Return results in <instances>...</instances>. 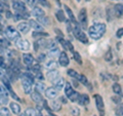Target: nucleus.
<instances>
[{
	"label": "nucleus",
	"instance_id": "nucleus-1",
	"mask_svg": "<svg viewBox=\"0 0 123 116\" xmlns=\"http://www.w3.org/2000/svg\"><path fill=\"white\" fill-rule=\"evenodd\" d=\"M105 32H106V25L103 24V23H95L88 29V34L94 40L102 38Z\"/></svg>",
	"mask_w": 123,
	"mask_h": 116
},
{
	"label": "nucleus",
	"instance_id": "nucleus-2",
	"mask_svg": "<svg viewBox=\"0 0 123 116\" xmlns=\"http://www.w3.org/2000/svg\"><path fill=\"white\" fill-rule=\"evenodd\" d=\"M5 35L12 41H17L18 39L21 38V34L18 33L14 28H12V27H7V28L5 29Z\"/></svg>",
	"mask_w": 123,
	"mask_h": 116
},
{
	"label": "nucleus",
	"instance_id": "nucleus-3",
	"mask_svg": "<svg viewBox=\"0 0 123 116\" xmlns=\"http://www.w3.org/2000/svg\"><path fill=\"white\" fill-rule=\"evenodd\" d=\"M78 21L80 23V25L82 26V28H86L87 25V13L85 8H81L80 13L78 14Z\"/></svg>",
	"mask_w": 123,
	"mask_h": 116
},
{
	"label": "nucleus",
	"instance_id": "nucleus-4",
	"mask_svg": "<svg viewBox=\"0 0 123 116\" xmlns=\"http://www.w3.org/2000/svg\"><path fill=\"white\" fill-rule=\"evenodd\" d=\"M15 45H17V47L18 49H21V51H29L30 49V43H29V41L28 40H26V39H18L17 41H15Z\"/></svg>",
	"mask_w": 123,
	"mask_h": 116
},
{
	"label": "nucleus",
	"instance_id": "nucleus-5",
	"mask_svg": "<svg viewBox=\"0 0 123 116\" xmlns=\"http://www.w3.org/2000/svg\"><path fill=\"white\" fill-rule=\"evenodd\" d=\"M93 98L95 99V104H97L98 110L99 111V114H101V116H105L104 115V101H103V98L99 95H94Z\"/></svg>",
	"mask_w": 123,
	"mask_h": 116
},
{
	"label": "nucleus",
	"instance_id": "nucleus-6",
	"mask_svg": "<svg viewBox=\"0 0 123 116\" xmlns=\"http://www.w3.org/2000/svg\"><path fill=\"white\" fill-rule=\"evenodd\" d=\"M12 8L14 10L17 11H21V13H23V11H26V5L25 3L21 1V0H17V1H12Z\"/></svg>",
	"mask_w": 123,
	"mask_h": 116
},
{
	"label": "nucleus",
	"instance_id": "nucleus-7",
	"mask_svg": "<svg viewBox=\"0 0 123 116\" xmlns=\"http://www.w3.org/2000/svg\"><path fill=\"white\" fill-rule=\"evenodd\" d=\"M69 58H68V55L65 52H62L59 56V63L62 67H67L69 65Z\"/></svg>",
	"mask_w": 123,
	"mask_h": 116
},
{
	"label": "nucleus",
	"instance_id": "nucleus-8",
	"mask_svg": "<svg viewBox=\"0 0 123 116\" xmlns=\"http://www.w3.org/2000/svg\"><path fill=\"white\" fill-rule=\"evenodd\" d=\"M57 40L60 41V43L63 45V47L65 49H68V51H70V52H74V47H73V45L70 41H67V40H65L63 37H57Z\"/></svg>",
	"mask_w": 123,
	"mask_h": 116
},
{
	"label": "nucleus",
	"instance_id": "nucleus-9",
	"mask_svg": "<svg viewBox=\"0 0 123 116\" xmlns=\"http://www.w3.org/2000/svg\"><path fill=\"white\" fill-rule=\"evenodd\" d=\"M31 28V26L29 23H26V22H22V23H18V32H21V33H28L29 32V30Z\"/></svg>",
	"mask_w": 123,
	"mask_h": 116
},
{
	"label": "nucleus",
	"instance_id": "nucleus-10",
	"mask_svg": "<svg viewBox=\"0 0 123 116\" xmlns=\"http://www.w3.org/2000/svg\"><path fill=\"white\" fill-rule=\"evenodd\" d=\"M57 90L56 88L53 86V87H48L45 90V96L47 97L48 99H55V97L57 96Z\"/></svg>",
	"mask_w": 123,
	"mask_h": 116
},
{
	"label": "nucleus",
	"instance_id": "nucleus-11",
	"mask_svg": "<svg viewBox=\"0 0 123 116\" xmlns=\"http://www.w3.org/2000/svg\"><path fill=\"white\" fill-rule=\"evenodd\" d=\"M52 83H53V86H55L57 90H62V88L64 87L65 84H66V82H65V79L63 78V77H59V78L55 79Z\"/></svg>",
	"mask_w": 123,
	"mask_h": 116
},
{
	"label": "nucleus",
	"instance_id": "nucleus-12",
	"mask_svg": "<svg viewBox=\"0 0 123 116\" xmlns=\"http://www.w3.org/2000/svg\"><path fill=\"white\" fill-rule=\"evenodd\" d=\"M23 62H24L25 65L31 66L34 62V58L31 53H24V55H23Z\"/></svg>",
	"mask_w": 123,
	"mask_h": 116
},
{
	"label": "nucleus",
	"instance_id": "nucleus-13",
	"mask_svg": "<svg viewBox=\"0 0 123 116\" xmlns=\"http://www.w3.org/2000/svg\"><path fill=\"white\" fill-rule=\"evenodd\" d=\"M59 71L57 70H49L48 71V73H47V79L49 80V81H51V82H53L55 79H57L59 78Z\"/></svg>",
	"mask_w": 123,
	"mask_h": 116
},
{
	"label": "nucleus",
	"instance_id": "nucleus-14",
	"mask_svg": "<svg viewBox=\"0 0 123 116\" xmlns=\"http://www.w3.org/2000/svg\"><path fill=\"white\" fill-rule=\"evenodd\" d=\"M78 104L81 106H86L89 104V97L87 95H80L79 100H78Z\"/></svg>",
	"mask_w": 123,
	"mask_h": 116
},
{
	"label": "nucleus",
	"instance_id": "nucleus-15",
	"mask_svg": "<svg viewBox=\"0 0 123 116\" xmlns=\"http://www.w3.org/2000/svg\"><path fill=\"white\" fill-rule=\"evenodd\" d=\"M32 15L33 17H36V18H39V17H42V15H45V13L42 8L36 6V7H34L32 10Z\"/></svg>",
	"mask_w": 123,
	"mask_h": 116
},
{
	"label": "nucleus",
	"instance_id": "nucleus-16",
	"mask_svg": "<svg viewBox=\"0 0 123 116\" xmlns=\"http://www.w3.org/2000/svg\"><path fill=\"white\" fill-rule=\"evenodd\" d=\"M22 85H23V88H24L25 94L27 95L32 94V83L27 82V81H22Z\"/></svg>",
	"mask_w": 123,
	"mask_h": 116
},
{
	"label": "nucleus",
	"instance_id": "nucleus-17",
	"mask_svg": "<svg viewBox=\"0 0 123 116\" xmlns=\"http://www.w3.org/2000/svg\"><path fill=\"white\" fill-rule=\"evenodd\" d=\"M9 107H10V110L12 111V113H14V114H20V112H21V107H20V105H18V103L11 102V103L9 104Z\"/></svg>",
	"mask_w": 123,
	"mask_h": 116
},
{
	"label": "nucleus",
	"instance_id": "nucleus-18",
	"mask_svg": "<svg viewBox=\"0 0 123 116\" xmlns=\"http://www.w3.org/2000/svg\"><path fill=\"white\" fill-rule=\"evenodd\" d=\"M114 10H115V14L116 17H123V4H116L114 5Z\"/></svg>",
	"mask_w": 123,
	"mask_h": 116
},
{
	"label": "nucleus",
	"instance_id": "nucleus-19",
	"mask_svg": "<svg viewBox=\"0 0 123 116\" xmlns=\"http://www.w3.org/2000/svg\"><path fill=\"white\" fill-rule=\"evenodd\" d=\"M29 24L31 26V28H33L35 31H42V30H43V27H42L39 23H37L36 21H34V20H30Z\"/></svg>",
	"mask_w": 123,
	"mask_h": 116
},
{
	"label": "nucleus",
	"instance_id": "nucleus-20",
	"mask_svg": "<svg viewBox=\"0 0 123 116\" xmlns=\"http://www.w3.org/2000/svg\"><path fill=\"white\" fill-rule=\"evenodd\" d=\"M31 98H32L33 101L36 102V103H40L42 101V96H41L40 92H38L37 90L31 94Z\"/></svg>",
	"mask_w": 123,
	"mask_h": 116
},
{
	"label": "nucleus",
	"instance_id": "nucleus-21",
	"mask_svg": "<svg viewBox=\"0 0 123 116\" xmlns=\"http://www.w3.org/2000/svg\"><path fill=\"white\" fill-rule=\"evenodd\" d=\"M62 108V104L60 100H53L51 102V110L53 111H60Z\"/></svg>",
	"mask_w": 123,
	"mask_h": 116
},
{
	"label": "nucleus",
	"instance_id": "nucleus-22",
	"mask_svg": "<svg viewBox=\"0 0 123 116\" xmlns=\"http://www.w3.org/2000/svg\"><path fill=\"white\" fill-rule=\"evenodd\" d=\"M115 15H116V14H115L114 7L108 6V7H107V17H108V21H112Z\"/></svg>",
	"mask_w": 123,
	"mask_h": 116
},
{
	"label": "nucleus",
	"instance_id": "nucleus-23",
	"mask_svg": "<svg viewBox=\"0 0 123 116\" xmlns=\"http://www.w3.org/2000/svg\"><path fill=\"white\" fill-rule=\"evenodd\" d=\"M37 21L39 22L40 24L45 25V26H49V24H50V22H49L48 17H46V15H42V17L37 18Z\"/></svg>",
	"mask_w": 123,
	"mask_h": 116
},
{
	"label": "nucleus",
	"instance_id": "nucleus-24",
	"mask_svg": "<svg viewBox=\"0 0 123 116\" xmlns=\"http://www.w3.org/2000/svg\"><path fill=\"white\" fill-rule=\"evenodd\" d=\"M45 67H46V69H48V70H55V67H56L55 61H53V60L47 61V62L45 63Z\"/></svg>",
	"mask_w": 123,
	"mask_h": 116
},
{
	"label": "nucleus",
	"instance_id": "nucleus-25",
	"mask_svg": "<svg viewBox=\"0 0 123 116\" xmlns=\"http://www.w3.org/2000/svg\"><path fill=\"white\" fill-rule=\"evenodd\" d=\"M112 88H113V91H114V92H115V94H116V95H118V96H121V95H122L121 86H120V84H119V83L115 82V83L113 84Z\"/></svg>",
	"mask_w": 123,
	"mask_h": 116
},
{
	"label": "nucleus",
	"instance_id": "nucleus-26",
	"mask_svg": "<svg viewBox=\"0 0 123 116\" xmlns=\"http://www.w3.org/2000/svg\"><path fill=\"white\" fill-rule=\"evenodd\" d=\"M35 88L38 92L45 91V84L43 82H40V81H37L36 84H35Z\"/></svg>",
	"mask_w": 123,
	"mask_h": 116
},
{
	"label": "nucleus",
	"instance_id": "nucleus-27",
	"mask_svg": "<svg viewBox=\"0 0 123 116\" xmlns=\"http://www.w3.org/2000/svg\"><path fill=\"white\" fill-rule=\"evenodd\" d=\"M74 91H75V90H73V87L71 86V84L69 83V82H67V83H66V87H65V92H66V96L69 98V97H70Z\"/></svg>",
	"mask_w": 123,
	"mask_h": 116
},
{
	"label": "nucleus",
	"instance_id": "nucleus-28",
	"mask_svg": "<svg viewBox=\"0 0 123 116\" xmlns=\"http://www.w3.org/2000/svg\"><path fill=\"white\" fill-rule=\"evenodd\" d=\"M55 17H56V19L60 22H65V21H66V17H65V13H63V10H62V9L56 11V13H55Z\"/></svg>",
	"mask_w": 123,
	"mask_h": 116
},
{
	"label": "nucleus",
	"instance_id": "nucleus-29",
	"mask_svg": "<svg viewBox=\"0 0 123 116\" xmlns=\"http://www.w3.org/2000/svg\"><path fill=\"white\" fill-rule=\"evenodd\" d=\"M64 7H65V10L67 11V13H68V15H69V18H70L71 22H72V23H76L77 21H76V19H75V17H74V14H73V13H72V10L69 8L67 5H65Z\"/></svg>",
	"mask_w": 123,
	"mask_h": 116
},
{
	"label": "nucleus",
	"instance_id": "nucleus-30",
	"mask_svg": "<svg viewBox=\"0 0 123 116\" xmlns=\"http://www.w3.org/2000/svg\"><path fill=\"white\" fill-rule=\"evenodd\" d=\"M60 51L57 47H55V48H51L49 49V52H48V56L50 58H55L56 56H60Z\"/></svg>",
	"mask_w": 123,
	"mask_h": 116
},
{
	"label": "nucleus",
	"instance_id": "nucleus-31",
	"mask_svg": "<svg viewBox=\"0 0 123 116\" xmlns=\"http://www.w3.org/2000/svg\"><path fill=\"white\" fill-rule=\"evenodd\" d=\"M34 38H39V37H47L48 34L46 32H42V31H35L32 35Z\"/></svg>",
	"mask_w": 123,
	"mask_h": 116
},
{
	"label": "nucleus",
	"instance_id": "nucleus-32",
	"mask_svg": "<svg viewBox=\"0 0 123 116\" xmlns=\"http://www.w3.org/2000/svg\"><path fill=\"white\" fill-rule=\"evenodd\" d=\"M79 97H80V95L78 94V92H77V91H74L70 97H69V99H70V101H71V102H78Z\"/></svg>",
	"mask_w": 123,
	"mask_h": 116
},
{
	"label": "nucleus",
	"instance_id": "nucleus-33",
	"mask_svg": "<svg viewBox=\"0 0 123 116\" xmlns=\"http://www.w3.org/2000/svg\"><path fill=\"white\" fill-rule=\"evenodd\" d=\"M0 116H10V111L6 107L0 108Z\"/></svg>",
	"mask_w": 123,
	"mask_h": 116
},
{
	"label": "nucleus",
	"instance_id": "nucleus-34",
	"mask_svg": "<svg viewBox=\"0 0 123 116\" xmlns=\"http://www.w3.org/2000/svg\"><path fill=\"white\" fill-rule=\"evenodd\" d=\"M77 79L79 80V82H81L82 84H84V85H87L88 84V80H87V78L84 75H82V74H79L78 75V77H77Z\"/></svg>",
	"mask_w": 123,
	"mask_h": 116
},
{
	"label": "nucleus",
	"instance_id": "nucleus-35",
	"mask_svg": "<svg viewBox=\"0 0 123 116\" xmlns=\"http://www.w3.org/2000/svg\"><path fill=\"white\" fill-rule=\"evenodd\" d=\"M25 113H26L27 116H37V112H36V110L32 109V108H28V109L26 110Z\"/></svg>",
	"mask_w": 123,
	"mask_h": 116
},
{
	"label": "nucleus",
	"instance_id": "nucleus-36",
	"mask_svg": "<svg viewBox=\"0 0 123 116\" xmlns=\"http://www.w3.org/2000/svg\"><path fill=\"white\" fill-rule=\"evenodd\" d=\"M115 112H116V115H118V116H123V103L120 104V105H119V106L116 108Z\"/></svg>",
	"mask_w": 123,
	"mask_h": 116
},
{
	"label": "nucleus",
	"instance_id": "nucleus-37",
	"mask_svg": "<svg viewBox=\"0 0 123 116\" xmlns=\"http://www.w3.org/2000/svg\"><path fill=\"white\" fill-rule=\"evenodd\" d=\"M70 111H71V114L73 116H79L80 115V110H79L78 107H72Z\"/></svg>",
	"mask_w": 123,
	"mask_h": 116
},
{
	"label": "nucleus",
	"instance_id": "nucleus-38",
	"mask_svg": "<svg viewBox=\"0 0 123 116\" xmlns=\"http://www.w3.org/2000/svg\"><path fill=\"white\" fill-rule=\"evenodd\" d=\"M67 73H68V75H69V76L73 77V78H76V79H77V77H78V75H79L78 73H77L75 70H73V69H70V70H68Z\"/></svg>",
	"mask_w": 123,
	"mask_h": 116
},
{
	"label": "nucleus",
	"instance_id": "nucleus-39",
	"mask_svg": "<svg viewBox=\"0 0 123 116\" xmlns=\"http://www.w3.org/2000/svg\"><path fill=\"white\" fill-rule=\"evenodd\" d=\"M112 57H113V55H112V51H111V49H109V51L106 52V55H105V61H107V62L112 61Z\"/></svg>",
	"mask_w": 123,
	"mask_h": 116
},
{
	"label": "nucleus",
	"instance_id": "nucleus-40",
	"mask_svg": "<svg viewBox=\"0 0 123 116\" xmlns=\"http://www.w3.org/2000/svg\"><path fill=\"white\" fill-rule=\"evenodd\" d=\"M7 103H8L7 96H0V105H5Z\"/></svg>",
	"mask_w": 123,
	"mask_h": 116
},
{
	"label": "nucleus",
	"instance_id": "nucleus-41",
	"mask_svg": "<svg viewBox=\"0 0 123 116\" xmlns=\"http://www.w3.org/2000/svg\"><path fill=\"white\" fill-rule=\"evenodd\" d=\"M73 55H74V59L75 61L77 62V63H79L80 65L82 64V61H81V57H80V55L78 52H73Z\"/></svg>",
	"mask_w": 123,
	"mask_h": 116
},
{
	"label": "nucleus",
	"instance_id": "nucleus-42",
	"mask_svg": "<svg viewBox=\"0 0 123 116\" xmlns=\"http://www.w3.org/2000/svg\"><path fill=\"white\" fill-rule=\"evenodd\" d=\"M8 95V90L5 86H0V96H7Z\"/></svg>",
	"mask_w": 123,
	"mask_h": 116
},
{
	"label": "nucleus",
	"instance_id": "nucleus-43",
	"mask_svg": "<svg viewBox=\"0 0 123 116\" xmlns=\"http://www.w3.org/2000/svg\"><path fill=\"white\" fill-rule=\"evenodd\" d=\"M38 0H25V3H27L29 6H34L37 3Z\"/></svg>",
	"mask_w": 123,
	"mask_h": 116
},
{
	"label": "nucleus",
	"instance_id": "nucleus-44",
	"mask_svg": "<svg viewBox=\"0 0 123 116\" xmlns=\"http://www.w3.org/2000/svg\"><path fill=\"white\" fill-rule=\"evenodd\" d=\"M38 2H40L42 5H44V6H46V7H50V4H49V2L47 1V0H38Z\"/></svg>",
	"mask_w": 123,
	"mask_h": 116
},
{
	"label": "nucleus",
	"instance_id": "nucleus-45",
	"mask_svg": "<svg viewBox=\"0 0 123 116\" xmlns=\"http://www.w3.org/2000/svg\"><path fill=\"white\" fill-rule=\"evenodd\" d=\"M32 69H33V71L36 73V72H40V70H41V67H40V65L36 64V65L32 66Z\"/></svg>",
	"mask_w": 123,
	"mask_h": 116
},
{
	"label": "nucleus",
	"instance_id": "nucleus-46",
	"mask_svg": "<svg viewBox=\"0 0 123 116\" xmlns=\"http://www.w3.org/2000/svg\"><path fill=\"white\" fill-rule=\"evenodd\" d=\"M0 68H6V65H5V62H4V58L0 57Z\"/></svg>",
	"mask_w": 123,
	"mask_h": 116
},
{
	"label": "nucleus",
	"instance_id": "nucleus-47",
	"mask_svg": "<svg viewBox=\"0 0 123 116\" xmlns=\"http://www.w3.org/2000/svg\"><path fill=\"white\" fill-rule=\"evenodd\" d=\"M112 101L114 103H116V104H119L121 102V98H120V96H118V97H113L112 98Z\"/></svg>",
	"mask_w": 123,
	"mask_h": 116
},
{
	"label": "nucleus",
	"instance_id": "nucleus-48",
	"mask_svg": "<svg viewBox=\"0 0 123 116\" xmlns=\"http://www.w3.org/2000/svg\"><path fill=\"white\" fill-rule=\"evenodd\" d=\"M116 36L118 38H121L123 36V28H120L118 31H117V33H116Z\"/></svg>",
	"mask_w": 123,
	"mask_h": 116
},
{
	"label": "nucleus",
	"instance_id": "nucleus-49",
	"mask_svg": "<svg viewBox=\"0 0 123 116\" xmlns=\"http://www.w3.org/2000/svg\"><path fill=\"white\" fill-rule=\"evenodd\" d=\"M8 91L10 92V95H11V96H12V98H13V99H15V100H17V101H20V100H21V99H20V98H18V97L17 95H15V94H14V91H13L12 90H8Z\"/></svg>",
	"mask_w": 123,
	"mask_h": 116
},
{
	"label": "nucleus",
	"instance_id": "nucleus-50",
	"mask_svg": "<svg viewBox=\"0 0 123 116\" xmlns=\"http://www.w3.org/2000/svg\"><path fill=\"white\" fill-rule=\"evenodd\" d=\"M45 59H46V56L44 53H41V55L38 57V61L39 62H45Z\"/></svg>",
	"mask_w": 123,
	"mask_h": 116
},
{
	"label": "nucleus",
	"instance_id": "nucleus-51",
	"mask_svg": "<svg viewBox=\"0 0 123 116\" xmlns=\"http://www.w3.org/2000/svg\"><path fill=\"white\" fill-rule=\"evenodd\" d=\"M35 76L37 77L38 79H40V80H42V79H44V76L42 75V73L41 72H36V74H35Z\"/></svg>",
	"mask_w": 123,
	"mask_h": 116
},
{
	"label": "nucleus",
	"instance_id": "nucleus-52",
	"mask_svg": "<svg viewBox=\"0 0 123 116\" xmlns=\"http://www.w3.org/2000/svg\"><path fill=\"white\" fill-rule=\"evenodd\" d=\"M4 7H7V6H6V5H4V4H3V3H1V2H0V13H3V11L5 10V8H4Z\"/></svg>",
	"mask_w": 123,
	"mask_h": 116
},
{
	"label": "nucleus",
	"instance_id": "nucleus-53",
	"mask_svg": "<svg viewBox=\"0 0 123 116\" xmlns=\"http://www.w3.org/2000/svg\"><path fill=\"white\" fill-rule=\"evenodd\" d=\"M4 76H5V72L3 71L2 68H0V79H2Z\"/></svg>",
	"mask_w": 123,
	"mask_h": 116
},
{
	"label": "nucleus",
	"instance_id": "nucleus-54",
	"mask_svg": "<svg viewBox=\"0 0 123 116\" xmlns=\"http://www.w3.org/2000/svg\"><path fill=\"white\" fill-rule=\"evenodd\" d=\"M5 51H6L5 46H3L2 44H0V53H3V52H5Z\"/></svg>",
	"mask_w": 123,
	"mask_h": 116
},
{
	"label": "nucleus",
	"instance_id": "nucleus-55",
	"mask_svg": "<svg viewBox=\"0 0 123 116\" xmlns=\"http://www.w3.org/2000/svg\"><path fill=\"white\" fill-rule=\"evenodd\" d=\"M6 18H7V19L12 18V13H11L9 10H6Z\"/></svg>",
	"mask_w": 123,
	"mask_h": 116
},
{
	"label": "nucleus",
	"instance_id": "nucleus-56",
	"mask_svg": "<svg viewBox=\"0 0 123 116\" xmlns=\"http://www.w3.org/2000/svg\"><path fill=\"white\" fill-rule=\"evenodd\" d=\"M55 32H57V34H59V35H60V36H62V37H64V35H63V34H62V33H61V31H60L59 29H55Z\"/></svg>",
	"mask_w": 123,
	"mask_h": 116
},
{
	"label": "nucleus",
	"instance_id": "nucleus-57",
	"mask_svg": "<svg viewBox=\"0 0 123 116\" xmlns=\"http://www.w3.org/2000/svg\"><path fill=\"white\" fill-rule=\"evenodd\" d=\"M60 101H62L63 103H67V101H66V100H65L64 97H61V98H60Z\"/></svg>",
	"mask_w": 123,
	"mask_h": 116
},
{
	"label": "nucleus",
	"instance_id": "nucleus-58",
	"mask_svg": "<svg viewBox=\"0 0 123 116\" xmlns=\"http://www.w3.org/2000/svg\"><path fill=\"white\" fill-rule=\"evenodd\" d=\"M18 116H27V115H26V113H20Z\"/></svg>",
	"mask_w": 123,
	"mask_h": 116
},
{
	"label": "nucleus",
	"instance_id": "nucleus-59",
	"mask_svg": "<svg viewBox=\"0 0 123 116\" xmlns=\"http://www.w3.org/2000/svg\"><path fill=\"white\" fill-rule=\"evenodd\" d=\"M1 19H2V17H1V13H0V21H1Z\"/></svg>",
	"mask_w": 123,
	"mask_h": 116
},
{
	"label": "nucleus",
	"instance_id": "nucleus-60",
	"mask_svg": "<svg viewBox=\"0 0 123 116\" xmlns=\"http://www.w3.org/2000/svg\"><path fill=\"white\" fill-rule=\"evenodd\" d=\"M85 1H90V0H85Z\"/></svg>",
	"mask_w": 123,
	"mask_h": 116
},
{
	"label": "nucleus",
	"instance_id": "nucleus-61",
	"mask_svg": "<svg viewBox=\"0 0 123 116\" xmlns=\"http://www.w3.org/2000/svg\"><path fill=\"white\" fill-rule=\"evenodd\" d=\"M46 116H51V115H46Z\"/></svg>",
	"mask_w": 123,
	"mask_h": 116
},
{
	"label": "nucleus",
	"instance_id": "nucleus-62",
	"mask_svg": "<svg viewBox=\"0 0 123 116\" xmlns=\"http://www.w3.org/2000/svg\"><path fill=\"white\" fill-rule=\"evenodd\" d=\"M0 28H1V25H0Z\"/></svg>",
	"mask_w": 123,
	"mask_h": 116
},
{
	"label": "nucleus",
	"instance_id": "nucleus-63",
	"mask_svg": "<svg viewBox=\"0 0 123 116\" xmlns=\"http://www.w3.org/2000/svg\"><path fill=\"white\" fill-rule=\"evenodd\" d=\"M14 1H17V0H14Z\"/></svg>",
	"mask_w": 123,
	"mask_h": 116
}]
</instances>
